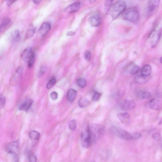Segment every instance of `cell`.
Wrapping results in <instances>:
<instances>
[{
	"mask_svg": "<svg viewBox=\"0 0 162 162\" xmlns=\"http://www.w3.org/2000/svg\"><path fill=\"white\" fill-rule=\"evenodd\" d=\"M89 104V101L85 99H81L79 102V106L81 108H84L87 106Z\"/></svg>",
	"mask_w": 162,
	"mask_h": 162,
	"instance_id": "cell-26",
	"label": "cell"
},
{
	"mask_svg": "<svg viewBox=\"0 0 162 162\" xmlns=\"http://www.w3.org/2000/svg\"><path fill=\"white\" fill-rule=\"evenodd\" d=\"M77 127V122L75 120L71 121L69 124V127L72 130H74Z\"/></svg>",
	"mask_w": 162,
	"mask_h": 162,
	"instance_id": "cell-31",
	"label": "cell"
},
{
	"mask_svg": "<svg viewBox=\"0 0 162 162\" xmlns=\"http://www.w3.org/2000/svg\"><path fill=\"white\" fill-rule=\"evenodd\" d=\"M50 97L52 100H55L58 98V94L56 92H53L51 93Z\"/></svg>",
	"mask_w": 162,
	"mask_h": 162,
	"instance_id": "cell-36",
	"label": "cell"
},
{
	"mask_svg": "<svg viewBox=\"0 0 162 162\" xmlns=\"http://www.w3.org/2000/svg\"><path fill=\"white\" fill-rule=\"evenodd\" d=\"M20 142L18 140L12 142L7 145L5 150L10 154L17 155L19 149Z\"/></svg>",
	"mask_w": 162,
	"mask_h": 162,
	"instance_id": "cell-6",
	"label": "cell"
},
{
	"mask_svg": "<svg viewBox=\"0 0 162 162\" xmlns=\"http://www.w3.org/2000/svg\"><path fill=\"white\" fill-rule=\"evenodd\" d=\"M6 103V99L5 97L2 95H1V101H0V104H1V108H3L5 106Z\"/></svg>",
	"mask_w": 162,
	"mask_h": 162,
	"instance_id": "cell-35",
	"label": "cell"
},
{
	"mask_svg": "<svg viewBox=\"0 0 162 162\" xmlns=\"http://www.w3.org/2000/svg\"><path fill=\"white\" fill-rule=\"evenodd\" d=\"M145 106L151 109L160 110L162 108V102L156 99H153L146 104Z\"/></svg>",
	"mask_w": 162,
	"mask_h": 162,
	"instance_id": "cell-7",
	"label": "cell"
},
{
	"mask_svg": "<svg viewBox=\"0 0 162 162\" xmlns=\"http://www.w3.org/2000/svg\"><path fill=\"white\" fill-rule=\"evenodd\" d=\"M91 138L90 126H88L81 133V142L84 148H87L89 147Z\"/></svg>",
	"mask_w": 162,
	"mask_h": 162,
	"instance_id": "cell-4",
	"label": "cell"
},
{
	"mask_svg": "<svg viewBox=\"0 0 162 162\" xmlns=\"http://www.w3.org/2000/svg\"><path fill=\"white\" fill-rule=\"evenodd\" d=\"M117 117L120 121L124 124L129 125L130 123V117L127 112L119 113L118 114Z\"/></svg>",
	"mask_w": 162,
	"mask_h": 162,
	"instance_id": "cell-12",
	"label": "cell"
},
{
	"mask_svg": "<svg viewBox=\"0 0 162 162\" xmlns=\"http://www.w3.org/2000/svg\"><path fill=\"white\" fill-rule=\"evenodd\" d=\"M51 28V25L48 22H45L41 25L39 30L40 35L42 36H45Z\"/></svg>",
	"mask_w": 162,
	"mask_h": 162,
	"instance_id": "cell-17",
	"label": "cell"
},
{
	"mask_svg": "<svg viewBox=\"0 0 162 162\" xmlns=\"http://www.w3.org/2000/svg\"><path fill=\"white\" fill-rule=\"evenodd\" d=\"M45 66H43L42 67H41V69L40 70V71L39 72V76L40 77H42L43 75L45 73Z\"/></svg>",
	"mask_w": 162,
	"mask_h": 162,
	"instance_id": "cell-38",
	"label": "cell"
},
{
	"mask_svg": "<svg viewBox=\"0 0 162 162\" xmlns=\"http://www.w3.org/2000/svg\"><path fill=\"white\" fill-rule=\"evenodd\" d=\"M81 6V4L80 2H76L66 8L65 11L68 13H74L79 10Z\"/></svg>",
	"mask_w": 162,
	"mask_h": 162,
	"instance_id": "cell-15",
	"label": "cell"
},
{
	"mask_svg": "<svg viewBox=\"0 0 162 162\" xmlns=\"http://www.w3.org/2000/svg\"><path fill=\"white\" fill-rule=\"evenodd\" d=\"M27 155L29 161L34 162L37 161V159L36 156L31 151H28Z\"/></svg>",
	"mask_w": 162,
	"mask_h": 162,
	"instance_id": "cell-25",
	"label": "cell"
},
{
	"mask_svg": "<svg viewBox=\"0 0 162 162\" xmlns=\"http://www.w3.org/2000/svg\"><path fill=\"white\" fill-rule=\"evenodd\" d=\"M92 137L95 140L103 134L104 131V126L97 124H92L90 126Z\"/></svg>",
	"mask_w": 162,
	"mask_h": 162,
	"instance_id": "cell-5",
	"label": "cell"
},
{
	"mask_svg": "<svg viewBox=\"0 0 162 162\" xmlns=\"http://www.w3.org/2000/svg\"><path fill=\"white\" fill-rule=\"evenodd\" d=\"M33 101L31 99L25 100L21 103L18 107V109L20 111H27L31 108Z\"/></svg>",
	"mask_w": 162,
	"mask_h": 162,
	"instance_id": "cell-10",
	"label": "cell"
},
{
	"mask_svg": "<svg viewBox=\"0 0 162 162\" xmlns=\"http://www.w3.org/2000/svg\"><path fill=\"white\" fill-rule=\"evenodd\" d=\"M123 17L126 20L133 23H137L139 21L140 15L135 8H129L123 13Z\"/></svg>",
	"mask_w": 162,
	"mask_h": 162,
	"instance_id": "cell-2",
	"label": "cell"
},
{
	"mask_svg": "<svg viewBox=\"0 0 162 162\" xmlns=\"http://www.w3.org/2000/svg\"><path fill=\"white\" fill-rule=\"evenodd\" d=\"M35 54L34 52L33 54L28 61V68H31L33 66L35 61Z\"/></svg>",
	"mask_w": 162,
	"mask_h": 162,
	"instance_id": "cell-30",
	"label": "cell"
},
{
	"mask_svg": "<svg viewBox=\"0 0 162 162\" xmlns=\"http://www.w3.org/2000/svg\"><path fill=\"white\" fill-rule=\"evenodd\" d=\"M110 131L113 135L120 138L128 141L133 139L132 135L130 133L116 127H112Z\"/></svg>",
	"mask_w": 162,
	"mask_h": 162,
	"instance_id": "cell-3",
	"label": "cell"
},
{
	"mask_svg": "<svg viewBox=\"0 0 162 162\" xmlns=\"http://www.w3.org/2000/svg\"><path fill=\"white\" fill-rule=\"evenodd\" d=\"M139 70V66L136 65L133 66L129 71L130 73L132 75L134 74L137 73Z\"/></svg>",
	"mask_w": 162,
	"mask_h": 162,
	"instance_id": "cell-29",
	"label": "cell"
},
{
	"mask_svg": "<svg viewBox=\"0 0 162 162\" xmlns=\"http://www.w3.org/2000/svg\"><path fill=\"white\" fill-rule=\"evenodd\" d=\"M101 96V94L98 92H95L92 97V100L93 101H97L99 100Z\"/></svg>",
	"mask_w": 162,
	"mask_h": 162,
	"instance_id": "cell-33",
	"label": "cell"
},
{
	"mask_svg": "<svg viewBox=\"0 0 162 162\" xmlns=\"http://www.w3.org/2000/svg\"><path fill=\"white\" fill-rule=\"evenodd\" d=\"M32 1L35 4L38 5L40 3L41 0H32Z\"/></svg>",
	"mask_w": 162,
	"mask_h": 162,
	"instance_id": "cell-41",
	"label": "cell"
},
{
	"mask_svg": "<svg viewBox=\"0 0 162 162\" xmlns=\"http://www.w3.org/2000/svg\"><path fill=\"white\" fill-rule=\"evenodd\" d=\"M30 137L31 139L32 146H35L39 141L40 135V133L36 131H31L30 134Z\"/></svg>",
	"mask_w": 162,
	"mask_h": 162,
	"instance_id": "cell-16",
	"label": "cell"
},
{
	"mask_svg": "<svg viewBox=\"0 0 162 162\" xmlns=\"http://www.w3.org/2000/svg\"><path fill=\"white\" fill-rule=\"evenodd\" d=\"M75 33L73 32H70L67 34V35L68 36H73L74 35Z\"/></svg>",
	"mask_w": 162,
	"mask_h": 162,
	"instance_id": "cell-42",
	"label": "cell"
},
{
	"mask_svg": "<svg viewBox=\"0 0 162 162\" xmlns=\"http://www.w3.org/2000/svg\"><path fill=\"white\" fill-rule=\"evenodd\" d=\"M133 139H137L140 138L141 136V133L139 132H135L132 135Z\"/></svg>",
	"mask_w": 162,
	"mask_h": 162,
	"instance_id": "cell-37",
	"label": "cell"
},
{
	"mask_svg": "<svg viewBox=\"0 0 162 162\" xmlns=\"http://www.w3.org/2000/svg\"><path fill=\"white\" fill-rule=\"evenodd\" d=\"M12 21L10 18H7L4 19L1 25V31L4 30L10 24Z\"/></svg>",
	"mask_w": 162,
	"mask_h": 162,
	"instance_id": "cell-24",
	"label": "cell"
},
{
	"mask_svg": "<svg viewBox=\"0 0 162 162\" xmlns=\"http://www.w3.org/2000/svg\"><path fill=\"white\" fill-rule=\"evenodd\" d=\"M162 123V120H161L160 122L159 123V125H161V124Z\"/></svg>",
	"mask_w": 162,
	"mask_h": 162,
	"instance_id": "cell-45",
	"label": "cell"
},
{
	"mask_svg": "<svg viewBox=\"0 0 162 162\" xmlns=\"http://www.w3.org/2000/svg\"><path fill=\"white\" fill-rule=\"evenodd\" d=\"M56 82V79L55 77L52 78L47 83L46 85V88L47 89H51L55 84Z\"/></svg>",
	"mask_w": 162,
	"mask_h": 162,
	"instance_id": "cell-28",
	"label": "cell"
},
{
	"mask_svg": "<svg viewBox=\"0 0 162 162\" xmlns=\"http://www.w3.org/2000/svg\"><path fill=\"white\" fill-rule=\"evenodd\" d=\"M77 83L79 86L82 88H84L87 84L86 81L83 78L78 79L77 81Z\"/></svg>",
	"mask_w": 162,
	"mask_h": 162,
	"instance_id": "cell-27",
	"label": "cell"
},
{
	"mask_svg": "<svg viewBox=\"0 0 162 162\" xmlns=\"http://www.w3.org/2000/svg\"><path fill=\"white\" fill-rule=\"evenodd\" d=\"M33 53L31 47H27L21 55L22 59L25 62H28Z\"/></svg>",
	"mask_w": 162,
	"mask_h": 162,
	"instance_id": "cell-14",
	"label": "cell"
},
{
	"mask_svg": "<svg viewBox=\"0 0 162 162\" xmlns=\"http://www.w3.org/2000/svg\"><path fill=\"white\" fill-rule=\"evenodd\" d=\"M136 106V103L132 100H125L122 101L120 104L121 109L124 111L130 110Z\"/></svg>",
	"mask_w": 162,
	"mask_h": 162,
	"instance_id": "cell-8",
	"label": "cell"
},
{
	"mask_svg": "<svg viewBox=\"0 0 162 162\" xmlns=\"http://www.w3.org/2000/svg\"><path fill=\"white\" fill-rule=\"evenodd\" d=\"M160 62L162 64V56L161 57L160 59Z\"/></svg>",
	"mask_w": 162,
	"mask_h": 162,
	"instance_id": "cell-44",
	"label": "cell"
},
{
	"mask_svg": "<svg viewBox=\"0 0 162 162\" xmlns=\"http://www.w3.org/2000/svg\"><path fill=\"white\" fill-rule=\"evenodd\" d=\"M89 23L92 27H96L100 26L101 22V18L100 14L95 13L89 18Z\"/></svg>",
	"mask_w": 162,
	"mask_h": 162,
	"instance_id": "cell-9",
	"label": "cell"
},
{
	"mask_svg": "<svg viewBox=\"0 0 162 162\" xmlns=\"http://www.w3.org/2000/svg\"><path fill=\"white\" fill-rule=\"evenodd\" d=\"M35 28L33 25H31L28 27L26 34V39H29L32 37L35 32Z\"/></svg>",
	"mask_w": 162,
	"mask_h": 162,
	"instance_id": "cell-23",
	"label": "cell"
},
{
	"mask_svg": "<svg viewBox=\"0 0 162 162\" xmlns=\"http://www.w3.org/2000/svg\"><path fill=\"white\" fill-rule=\"evenodd\" d=\"M114 0H107L105 3V6L106 7L110 6L112 4Z\"/></svg>",
	"mask_w": 162,
	"mask_h": 162,
	"instance_id": "cell-40",
	"label": "cell"
},
{
	"mask_svg": "<svg viewBox=\"0 0 162 162\" xmlns=\"http://www.w3.org/2000/svg\"><path fill=\"white\" fill-rule=\"evenodd\" d=\"M88 1L90 3H92L96 1V0H88Z\"/></svg>",
	"mask_w": 162,
	"mask_h": 162,
	"instance_id": "cell-43",
	"label": "cell"
},
{
	"mask_svg": "<svg viewBox=\"0 0 162 162\" xmlns=\"http://www.w3.org/2000/svg\"><path fill=\"white\" fill-rule=\"evenodd\" d=\"M151 66L149 64H146L142 69L141 73L142 75L146 77H148L151 74Z\"/></svg>",
	"mask_w": 162,
	"mask_h": 162,
	"instance_id": "cell-20",
	"label": "cell"
},
{
	"mask_svg": "<svg viewBox=\"0 0 162 162\" xmlns=\"http://www.w3.org/2000/svg\"><path fill=\"white\" fill-rule=\"evenodd\" d=\"M84 58L87 61H89L91 56V54L90 51L87 50L85 51L84 54Z\"/></svg>",
	"mask_w": 162,
	"mask_h": 162,
	"instance_id": "cell-32",
	"label": "cell"
},
{
	"mask_svg": "<svg viewBox=\"0 0 162 162\" xmlns=\"http://www.w3.org/2000/svg\"><path fill=\"white\" fill-rule=\"evenodd\" d=\"M77 92L73 89H70L67 94V98L70 102H73L77 96Z\"/></svg>",
	"mask_w": 162,
	"mask_h": 162,
	"instance_id": "cell-22",
	"label": "cell"
},
{
	"mask_svg": "<svg viewBox=\"0 0 162 162\" xmlns=\"http://www.w3.org/2000/svg\"><path fill=\"white\" fill-rule=\"evenodd\" d=\"M126 5L123 0H119L111 6V14L113 20H115L126 10Z\"/></svg>",
	"mask_w": 162,
	"mask_h": 162,
	"instance_id": "cell-1",
	"label": "cell"
},
{
	"mask_svg": "<svg viewBox=\"0 0 162 162\" xmlns=\"http://www.w3.org/2000/svg\"><path fill=\"white\" fill-rule=\"evenodd\" d=\"M17 1V0H6V2L7 5L9 6Z\"/></svg>",
	"mask_w": 162,
	"mask_h": 162,
	"instance_id": "cell-39",
	"label": "cell"
},
{
	"mask_svg": "<svg viewBox=\"0 0 162 162\" xmlns=\"http://www.w3.org/2000/svg\"><path fill=\"white\" fill-rule=\"evenodd\" d=\"M22 70L21 67L19 68L16 70L11 80L12 84H17L20 82L22 78Z\"/></svg>",
	"mask_w": 162,
	"mask_h": 162,
	"instance_id": "cell-13",
	"label": "cell"
},
{
	"mask_svg": "<svg viewBox=\"0 0 162 162\" xmlns=\"http://www.w3.org/2000/svg\"><path fill=\"white\" fill-rule=\"evenodd\" d=\"M152 138L157 141H160L161 139L160 135L159 133H154V134L152 135Z\"/></svg>",
	"mask_w": 162,
	"mask_h": 162,
	"instance_id": "cell-34",
	"label": "cell"
},
{
	"mask_svg": "<svg viewBox=\"0 0 162 162\" xmlns=\"http://www.w3.org/2000/svg\"><path fill=\"white\" fill-rule=\"evenodd\" d=\"M137 97L141 99H148L151 97V93L148 91L139 90L136 92Z\"/></svg>",
	"mask_w": 162,
	"mask_h": 162,
	"instance_id": "cell-18",
	"label": "cell"
},
{
	"mask_svg": "<svg viewBox=\"0 0 162 162\" xmlns=\"http://www.w3.org/2000/svg\"><path fill=\"white\" fill-rule=\"evenodd\" d=\"M20 39V32L18 30H14L12 32L11 35V39L13 43H15L18 42Z\"/></svg>",
	"mask_w": 162,
	"mask_h": 162,
	"instance_id": "cell-21",
	"label": "cell"
},
{
	"mask_svg": "<svg viewBox=\"0 0 162 162\" xmlns=\"http://www.w3.org/2000/svg\"><path fill=\"white\" fill-rule=\"evenodd\" d=\"M148 77H146L142 75H139L136 76L134 78V81L137 84L139 85L144 84L147 82L148 80Z\"/></svg>",
	"mask_w": 162,
	"mask_h": 162,
	"instance_id": "cell-19",
	"label": "cell"
},
{
	"mask_svg": "<svg viewBox=\"0 0 162 162\" xmlns=\"http://www.w3.org/2000/svg\"><path fill=\"white\" fill-rule=\"evenodd\" d=\"M160 0H149L148 4V11L150 13L155 11L159 6Z\"/></svg>",
	"mask_w": 162,
	"mask_h": 162,
	"instance_id": "cell-11",
	"label": "cell"
}]
</instances>
